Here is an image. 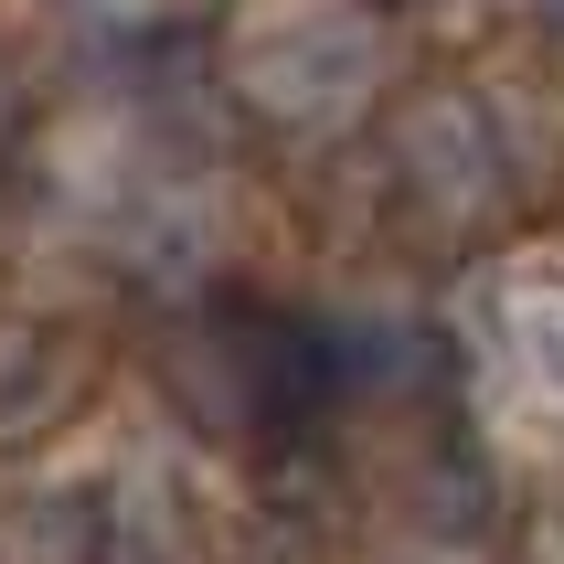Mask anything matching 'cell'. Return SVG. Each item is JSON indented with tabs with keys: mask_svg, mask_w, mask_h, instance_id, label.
Here are the masks:
<instances>
[{
	"mask_svg": "<svg viewBox=\"0 0 564 564\" xmlns=\"http://www.w3.org/2000/svg\"><path fill=\"white\" fill-rule=\"evenodd\" d=\"M0 564H107V511L86 490H32L0 511Z\"/></svg>",
	"mask_w": 564,
	"mask_h": 564,
	"instance_id": "1",
	"label": "cell"
}]
</instances>
